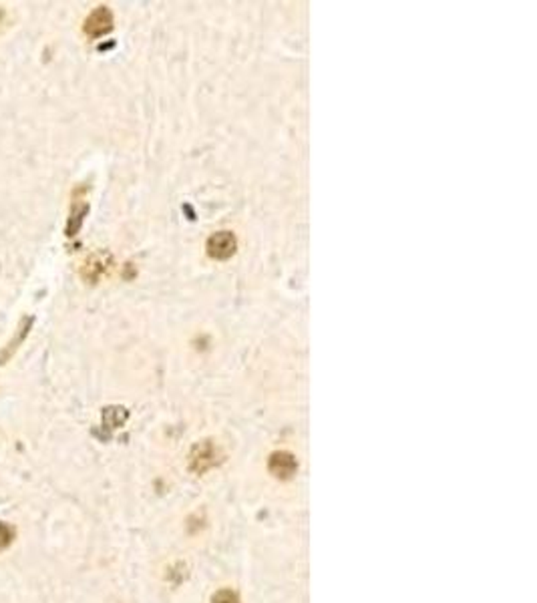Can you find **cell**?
I'll return each instance as SVG.
<instances>
[{"mask_svg":"<svg viewBox=\"0 0 537 603\" xmlns=\"http://www.w3.org/2000/svg\"><path fill=\"white\" fill-rule=\"evenodd\" d=\"M268 468L274 477H278L282 481L286 479H292L298 471V463H296V457L288 451H280V453H274L270 457V463H268Z\"/></svg>","mask_w":537,"mask_h":603,"instance_id":"obj_4","label":"cell"},{"mask_svg":"<svg viewBox=\"0 0 537 603\" xmlns=\"http://www.w3.org/2000/svg\"><path fill=\"white\" fill-rule=\"evenodd\" d=\"M127 417H129V413L123 406H107L103 411V426L109 428V431L111 428H117V426H121L127 420Z\"/></svg>","mask_w":537,"mask_h":603,"instance_id":"obj_8","label":"cell"},{"mask_svg":"<svg viewBox=\"0 0 537 603\" xmlns=\"http://www.w3.org/2000/svg\"><path fill=\"white\" fill-rule=\"evenodd\" d=\"M111 28H113V12L107 6L95 8L93 12L87 17L85 24H83L85 34L91 37V39H97V37H103V34L111 32Z\"/></svg>","mask_w":537,"mask_h":603,"instance_id":"obj_2","label":"cell"},{"mask_svg":"<svg viewBox=\"0 0 537 603\" xmlns=\"http://www.w3.org/2000/svg\"><path fill=\"white\" fill-rule=\"evenodd\" d=\"M224 455L219 451V446L213 441H202L197 442L189 455V464H191V471L202 475L206 471H210L211 466L222 463Z\"/></svg>","mask_w":537,"mask_h":603,"instance_id":"obj_1","label":"cell"},{"mask_svg":"<svg viewBox=\"0 0 537 603\" xmlns=\"http://www.w3.org/2000/svg\"><path fill=\"white\" fill-rule=\"evenodd\" d=\"M14 539H17V527L6 521H0V551L8 549Z\"/></svg>","mask_w":537,"mask_h":603,"instance_id":"obj_9","label":"cell"},{"mask_svg":"<svg viewBox=\"0 0 537 603\" xmlns=\"http://www.w3.org/2000/svg\"><path fill=\"white\" fill-rule=\"evenodd\" d=\"M87 211H89V204H87L85 199H72L69 221H67V228H65V233H67L69 237L77 235V232L81 230V226H83V219H85Z\"/></svg>","mask_w":537,"mask_h":603,"instance_id":"obj_7","label":"cell"},{"mask_svg":"<svg viewBox=\"0 0 537 603\" xmlns=\"http://www.w3.org/2000/svg\"><path fill=\"white\" fill-rule=\"evenodd\" d=\"M213 603H240V600L232 589H222L213 595Z\"/></svg>","mask_w":537,"mask_h":603,"instance_id":"obj_10","label":"cell"},{"mask_svg":"<svg viewBox=\"0 0 537 603\" xmlns=\"http://www.w3.org/2000/svg\"><path fill=\"white\" fill-rule=\"evenodd\" d=\"M111 264V255L107 252H97V254H91L87 257L85 266H83V278L87 281L95 284L97 279L101 278L105 274V270L109 268Z\"/></svg>","mask_w":537,"mask_h":603,"instance_id":"obj_6","label":"cell"},{"mask_svg":"<svg viewBox=\"0 0 537 603\" xmlns=\"http://www.w3.org/2000/svg\"><path fill=\"white\" fill-rule=\"evenodd\" d=\"M237 241L232 232H217L208 239V254L213 259H228L235 254Z\"/></svg>","mask_w":537,"mask_h":603,"instance_id":"obj_3","label":"cell"},{"mask_svg":"<svg viewBox=\"0 0 537 603\" xmlns=\"http://www.w3.org/2000/svg\"><path fill=\"white\" fill-rule=\"evenodd\" d=\"M32 324H35V318H32V316H24L23 320H21V324H19V328H17L14 336L10 338V342H8V344L2 348V352H0V364H6V362L12 358V354L17 352V348L24 342V338L28 336V332L32 330Z\"/></svg>","mask_w":537,"mask_h":603,"instance_id":"obj_5","label":"cell"}]
</instances>
